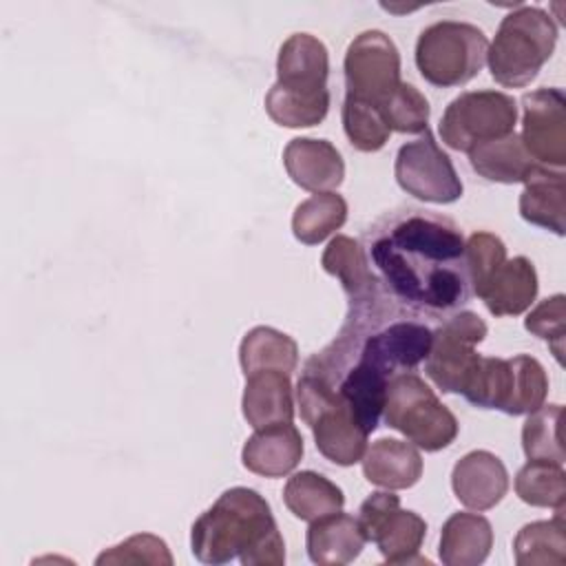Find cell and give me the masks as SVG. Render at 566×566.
I'll use <instances>...</instances> for the list:
<instances>
[{
	"instance_id": "obj_15",
	"label": "cell",
	"mask_w": 566,
	"mask_h": 566,
	"mask_svg": "<svg viewBox=\"0 0 566 566\" xmlns=\"http://www.w3.org/2000/svg\"><path fill=\"white\" fill-rule=\"evenodd\" d=\"M451 486L467 509L486 511L506 495L509 473L495 453L478 449L455 462Z\"/></svg>"
},
{
	"instance_id": "obj_12",
	"label": "cell",
	"mask_w": 566,
	"mask_h": 566,
	"mask_svg": "<svg viewBox=\"0 0 566 566\" xmlns=\"http://www.w3.org/2000/svg\"><path fill=\"white\" fill-rule=\"evenodd\" d=\"M343 69L347 95L374 106L400 84V53L378 29L363 31L349 42Z\"/></svg>"
},
{
	"instance_id": "obj_18",
	"label": "cell",
	"mask_w": 566,
	"mask_h": 566,
	"mask_svg": "<svg viewBox=\"0 0 566 566\" xmlns=\"http://www.w3.org/2000/svg\"><path fill=\"white\" fill-rule=\"evenodd\" d=\"M365 542L358 520L340 511L310 522L305 537L310 559L321 566H345L354 562Z\"/></svg>"
},
{
	"instance_id": "obj_2",
	"label": "cell",
	"mask_w": 566,
	"mask_h": 566,
	"mask_svg": "<svg viewBox=\"0 0 566 566\" xmlns=\"http://www.w3.org/2000/svg\"><path fill=\"white\" fill-rule=\"evenodd\" d=\"M190 546L203 564H226L234 557L243 566H281L285 562V542L270 504L248 486L223 491L195 520Z\"/></svg>"
},
{
	"instance_id": "obj_1",
	"label": "cell",
	"mask_w": 566,
	"mask_h": 566,
	"mask_svg": "<svg viewBox=\"0 0 566 566\" xmlns=\"http://www.w3.org/2000/svg\"><path fill=\"white\" fill-rule=\"evenodd\" d=\"M363 252L380 287L405 312L447 318L473 296L464 239L442 214L398 208L363 232Z\"/></svg>"
},
{
	"instance_id": "obj_27",
	"label": "cell",
	"mask_w": 566,
	"mask_h": 566,
	"mask_svg": "<svg viewBox=\"0 0 566 566\" xmlns=\"http://www.w3.org/2000/svg\"><path fill=\"white\" fill-rule=\"evenodd\" d=\"M239 363L245 376L259 369L292 374L298 365V345L287 334L259 325L243 336L239 345Z\"/></svg>"
},
{
	"instance_id": "obj_9",
	"label": "cell",
	"mask_w": 566,
	"mask_h": 566,
	"mask_svg": "<svg viewBox=\"0 0 566 566\" xmlns=\"http://www.w3.org/2000/svg\"><path fill=\"white\" fill-rule=\"evenodd\" d=\"M358 524L367 542H374L387 564H429L418 551L427 535V522L400 509V497L389 491L371 493L358 511Z\"/></svg>"
},
{
	"instance_id": "obj_34",
	"label": "cell",
	"mask_w": 566,
	"mask_h": 566,
	"mask_svg": "<svg viewBox=\"0 0 566 566\" xmlns=\"http://www.w3.org/2000/svg\"><path fill=\"white\" fill-rule=\"evenodd\" d=\"M378 111L387 122L389 130L396 133H424L429 122L427 97L407 82H400L380 104Z\"/></svg>"
},
{
	"instance_id": "obj_20",
	"label": "cell",
	"mask_w": 566,
	"mask_h": 566,
	"mask_svg": "<svg viewBox=\"0 0 566 566\" xmlns=\"http://www.w3.org/2000/svg\"><path fill=\"white\" fill-rule=\"evenodd\" d=\"M363 473L367 482L387 491L409 489L422 475V458L411 442L380 438L365 451Z\"/></svg>"
},
{
	"instance_id": "obj_26",
	"label": "cell",
	"mask_w": 566,
	"mask_h": 566,
	"mask_svg": "<svg viewBox=\"0 0 566 566\" xmlns=\"http://www.w3.org/2000/svg\"><path fill=\"white\" fill-rule=\"evenodd\" d=\"M283 502L298 520L314 522L318 517L338 513L345 504V495L325 475L316 471H298L287 480Z\"/></svg>"
},
{
	"instance_id": "obj_24",
	"label": "cell",
	"mask_w": 566,
	"mask_h": 566,
	"mask_svg": "<svg viewBox=\"0 0 566 566\" xmlns=\"http://www.w3.org/2000/svg\"><path fill=\"white\" fill-rule=\"evenodd\" d=\"M469 161L480 177L497 184H520L537 166L515 130L473 146L469 150Z\"/></svg>"
},
{
	"instance_id": "obj_23",
	"label": "cell",
	"mask_w": 566,
	"mask_h": 566,
	"mask_svg": "<svg viewBox=\"0 0 566 566\" xmlns=\"http://www.w3.org/2000/svg\"><path fill=\"white\" fill-rule=\"evenodd\" d=\"M493 546L491 522L478 513H453L440 533V559L447 566H478Z\"/></svg>"
},
{
	"instance_id": "obj_7",
	"label": "cell",
	"mask_w": 566,
	"mask_h": 566,
	"mask_svg": "<svg viewBox=\"0 0 566 566\" xmlns=\"http://www.w3.org/2000/svg\"><path fill=\"white\" fill-rule=\"evenodd\" d=\"M296 402L303 422L312 429L316 449L334 464L349 467L367 451V431L321 378L303 371L296 382Z\"/></svg>"
},
{
	"instance_id": "obj_31",
	"label": "cell",
	"mask_w": 566,
	"mask_h": 566,
	"mask_svg": "<svg viewBox=\"0 0 566 566\" xmlns=\"http://www.w3.org/2000/svg\"><path fill=\"white\" fill-rule=\"evenodd\" d=\"M559 420H562V405H542L528 413L522 427V449L528 460H546V462L564 464Z\"/></svg>"
},
{
	"instance_id": "obj_28",
	"label": "cell",
	"mask_w": 566,
	"mask_h": 566,
	"mask_svg": "<svg viewBox=\"0 0 566 566\" xmlns=\"http://www.w3.org/2000/svg\"><path fill=\"white\" fill-rule=\"evenodd\" d=\"M347 219V203L336 192H316L301 201L292 214V232L305 245H316Z\"/></svg>"
},
{
	"instance_id": "obj_22",
	"label": "cell",
	"mask_w": 566,
	"mask_h": 566,
	"mask_svg": "<svg viewBox=\"0 0 566 566\" xmlns=\"http://www.w3.org/2000/svg\"><path fill=\"white\" fill-rule=\"evenodd\" d=\"M321 265L327 274L338 279L340 287L347 294L349 305L371 301L385 292L378 279L374 276V272L369 270L360 243L354 241L352 237H345V234L334 237L323 252Z\"/></svg>"
},
{
	"instance_id": "obj_25",
	"label": "cell",
	"mask_w": 566,
	"mask_h": 566,
	"mask_svg": "<svg viewBox=\"0 0 566 566\" xmlns=\"http://www.w3.org/2000/svg\"><path fill=\"white\" fill-rule=\"evenodd\" d=\"M564 506L555 509L553 520L531 522L513 539L517 566H562L566 562Z\"/></svg>"
},
{
	"instance_id": "obj_4",
	"label": "cell",
	"mask_w": 566,
	"mask_h": 566,
	"mask_svg": "<svg viewBox=\"0 0 566 566\" xmlns=\"http://www.w3.org/2000/svg\"><path fill=\"white\" fill-rule=\"evenodd\" d=\"M557 44V27L539 7L520 4L511 11L489 44L486 62L491 77L511 88L526 86L548 62Z\"/></svg>"
},
{
	"instance_id": "obj_11",
	"label": "cell",
	"mask_w": 566,
	"mask_h": 566,
	"mask_svg": "<svg viewBox=\"0 0 566 566\" xmlns=\"http://www.w3.org/2000/svg\"><path fill=\"white\" fill-rule=\"evenodd\" d=\"M394 172L398 186L420 201L451 203L462 197V181L429 128L418 139L400 146Z\"/></svg>"
},
{
	"instance_id": "obj_3",
	"label": "cell",
	"mask_w": 566,
	"mask_h": 566,
	"mask_svg": "<svg viewBox=\"0 0 566 566\" xmlns=\"http://www.w3.org/2000/svg\"><path fill=\"white\" fill-rule=\"evenodd\" d=\"M329 55L310 33H292L279 49L276 82L265 95L268 115L287 128L316 126L329 111Z\"/></svg>"
},
{
	"instance_id": "obj_17",
	"label": "cell",
	"mask_w": 566,
	"mask_h": 566,
	"mask_svg": "<svg viewBox=\"0 0 566 566\" xmlns=\"http://www.w3.org/2000/svg\"><path fill=\"white\" fill-rule=\"evenodd\" d=\"M243 418L254 429L292 422L294 418V394L290 374L279 369H259L245 376L243 389Z\"/></svg>"
},
{
	"instance_id": "obj_6",
	"label": "cell",
	"mask_w": 566,
	"mask_h": 566,
	"mask_svg": "<svg viewBox=\"0 0 566 566\" xmlns=\"http://www.w3.org/2000/svg\"><path fill=\"white\" fill-rule=\"evenodd\" d=\"M489 40L469 22L442 20L429 24L416 42V66L420 75L440 88L467 84L486 62Z\"/></svg>"
},
{
	"instance_id": "obj_35",
	"label": "cell",
	"mask_w": 566,
	"mask_h": 566,
	"mask_svg": "<svg viewBox=\"0 0 566 566\" xmlns=\"http://www.w3.org/2000/svg\"><path fill=\"white\" fill-rule=\"evenodd\" d=\"M467 274L473 294H482L491 276L506 261V248L500 237L491 232H473L464 243Z\"/></svg>"
},
{
	"instance_id": "obj_8",
	"label": "cell",
	"mask_w": 566,
	"mask_h": 566,
	"mask_svg": "<svg viewBox=\"0 0 566 566\" xmlns=\"http://www.w3.org/2000/svg\"><path fill=\"white\" fill-rule=\"evenodd\" d=\"M517 122L515 99L502 91L460 93L442 113L440 137L453 150L469 153L473 146L513 133Z\"/></svg>"
},
{
	"instance_id": "obj_16",
	"label": "cell",
	"mask_w": 566,
	"mask_h": 566,
	"mask_svg": "<svg viewBox=\"0 0 566 566\" xmlns=\"http://www.w3.org/2000/svg\"><path fill=\"white\" fill-rule=\"evenodd\" d=\"M303 458V438L292 422L256 429L243 444V467L263 478H283Z\"/></svg>"
},
{
	"instance_id": "obj_5",
	"label": "cell",
	"mask_w": 566,
	"mask_h": 566,
	"mask_svg": "<svg viewBox=\"0 0 566 566\" xmlns=\"http://www.w3.org/2000/svg\"><path fill=\"white\" fill-rule=\"evenodd\" d=\"M382 418L424 451H440L458 436L455 416L416 371H402L389 380Z\"/></svg>"
},
{
	"instance_id": "obj_29",
	"label": "cell",
	"mask_w": 566,
	"mask_h": 566,
	"mask_svg": "<svg viewBox=\"0 0 566 566\" xmlns=\"http://www.w3.org/2000/svg\"><path fill=\"white\" fill-rule=\"evenodd\" d=\"M509 391H511V360L480 356L460 394L480 409L504 411Z\"/></svg>"
},
{
	"instance_id": "obj_13",
	"label": "cell",
	"mask_w": 566,
	"mask_h": 566,
	"mask_svg": "<svg viewBox=\"0 0 566 566\" xmlns=\"http://www.w3.org/2000/svg\"><path fill=\"white\" fill-rule=\"evenodd\" d=\"M522 144L535 164L562 170L566 164V99L562 88H537L522 97Z\"/></svg>"
},
{
	"instance_id": "obj_33",
	"label": "cell",
	"mask_w": 566,
	"mask_h": 566,
	"mask_svg": "<svg viewBox=\"0 0 566 566\" xmlns=\"http://www.w3.org/2000/svg\"><path fill=\"white\" fill-rule=\"evenodd\" d=\"M343 128L354 148L363 153L380 150L389 139V126L382 119L378 106L345 95L343 102Z\"/></svg>"
},
{
	"instance_id": "obj_37",
	"label": "cell",
	"mask_w": 566,
	"mask_h": 566,
	"mask_svg": "<svg viewBox=\"0 0 566 566\" xmlns=\"http://www.w3.org/2000/svg\"><path fill=\"white\" fill-rule=\"evenodd\" d=\"M524 327L535 334L537 338L546 340L551 352L555 354L557 363H562L564 354V334H566V307H564V294H555L539 305H535L526 321Z\"/></svg>"
},
{
	"instance_id": "obj_19",
	"label": "cell",
	"mask_w": 566,
	"mask_h": 566,
	"mask_svg": "<svg viewBox=\"0 0 566 566\" xmlns=\"http://www.w3.org/2000/svg\"><path fill=\"white\" fill-rule=\"evenodd\" d=\"M566 181L564 170L535 166L524 179V190L520 195V214L539 228L555 234H564L566 214Z\"/></svg>"
},
{
	"instance_id": "obj_30",
	"label": "cell",
	"mask_w": 566,
	"mask_h": 566,
	"mask_svg": "<svg viewBox=\"0 0 566 566\" xmlns=\"http://www.w3.org/2000/svg\"><path fill=\"white\" fill-rule=\"evenodd\" d=\"M515 493L531 506L557 509L566 504V473L562 464L528 460L515 475Z\"/></svg>"
},
{
	"instance_id": "obj_32",
	"label": "cell",
	"mask_w": 566,
	"mask_h": 566,
	"mask_svg": "<svg viewBox=\"0 0 566 566\" xmlns=\"http://www.w3.org/2000/svg\"><path fill=\"white\" fill-rule=\"evenodd\" d=\"M511 360V391L504 407L509 416L531 413L544 405L548 394V378L539 360L533 356L520 354L509 358Z\"/></svg>"
},
{
	"instance_id": "obj_36",
	"label": "cell",
	"mask_w": 566,
	"mask_h": 566,
	"mask_svg": "<svg viewBox=\"0 0 566 566\" xmlns=\"http://www.w3.org/2000/svg\"><path fill=\"white\" fill-rule=\"evenodd\" d=\"M97 566L104 564H172V555L164 539L150 533H139L128 539H124L117 546H111L95 559Z\"/></svg>"
},
{
	"instance_id": "obj_10",
	"label": "cell",
	"mask_w": 566,
	"mask_h": 566,
	"mask_svg": "<svg viewBox=\"0 0 566 566\" xmlns=\"http://www.w3.org/2000/svg\"><path fill=\"white\" fill-rule=\"evenodd\" d=\"M486 336V323L473 312H453L431 332L424 371L447 394H460L480 354L475 345Z\"/></svg>"
},
{
	"instance_id": "obj_21",
	"label": "cell",
	"mask_w": 566,
	"mask_h": 566,
	"mask_svg": "<svg viewBox=\"0 0 566 566\" xmlns=\"http://www.w3.org/2000/svg\"><path fill=\"white\" fill-rule=\"evenodd\" d=\"M537 296V272L526 256L504 261L491 276L480 298L493 316H517Z\"/></svg>"
},
{
	"instance_id": "obj_14",
	"label": "cell",
	"mask_w": 566,
	"mask_h": 566,
	"mask_svg": "<svg viewBox=\"0 0 566 566\" xmlns=\"http://www.w3.org/2000/svg\"><path fill=\"white\" fill-rule=\"evenodd\" d=\"M283 166L296 186L312 192H332L345 177V161L327 139H292L283 150Z\"/></svg>"
}]
</instances>
